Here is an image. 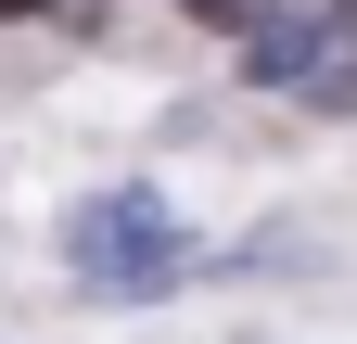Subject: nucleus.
I'll return each instance as SVG.
<instances>
[{
    "mask_svg": "<svg viewBox=\"0 0 357 344\" xmlns=\"http://www.w3.org/2000/svg\"><path fill=\"white\" fill-rule=\"evenodd\" d=\"M178 281V230H166V204L153 191H102V204H77V293H166Z\"/></svg>",
    "mask_w": 357,
    "mask_h": 344,
    "instance_id": "obj_1",
    "label": "nucleus"
},
{
    "mask_svg": "<svg viewBox=\"0 0 357 344\" xmlns=\"http://www.w3.org/2000/svg\"><path fill=\"white\" fill-rule=\"evenodd\" d=\"M306 64H319V13H281V26L243 38V77H255V90H294Z\"/></svg>",
    "mask_w": 357,
    "mask_h": 344,
    "instance_id": "obj_2",
    "label": "nucleus"
},
{
    "mask_svg": "<svg viewBox=\"0 0 357 344\" xmlns=\"http://www.w3.org/2000/svg\"><path fill=\"white\" fill-rule=\"evenodd\" d=\"M306 102H319V115H357V77H306Z\"/></svg>",
    "mask_w": 357,
    "mask_h": 344,
    "instance_id": "obj_3",
    "label": "nucleus"
},
{
    "mask_svg": "<svg viewBox=\"0 0 357 344\" xmlns=\"http://www.w3.org/2000/svg\"><path fill=\"white\" fill-rule=\"evenodd\" d=\"M0 13H52V0H0Z\"/></svg>",
    "mask_w": 357,
    "mask_h": 344,
    "instance_id": "obj_4",
    "label": "nucleus"
}]
</instances>
